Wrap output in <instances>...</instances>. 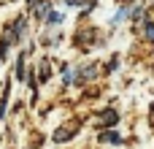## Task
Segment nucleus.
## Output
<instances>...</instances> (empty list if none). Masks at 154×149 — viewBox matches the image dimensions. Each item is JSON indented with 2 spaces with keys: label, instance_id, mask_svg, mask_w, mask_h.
I'll list each match as a JSON object with an SVG mask.
<instances>
[{
  "label": "nucleus",
  "instance_id": "nucleus-1",
  "mask_svg": "<svg viewBox=\"0 0 154 149\" xmlns=\"http://www.w3.org/2000/svg\"><path fill=\"white\" fill-rule=\"evenodd\" d=\"M103 138H106V141H111V144H122V136H119L116 130H106V133H103Z\"/></svg>",
  "mask_w": 154,
  "mask_h": 149
},
{
  "label": "nucleus",
  "instance_id": "nucleus-2",
  "mask_svg": "<svg viewBox=\"0 0 154 149\" xmlns=\"http://www.w3.org/2000/svg\"><path fill=\"white\" fill-rule=\"evenodd\" d=\"M60 22H62V16L57 11H46V24H60Z\"/></svg>",
  "mask_w": 154,
  "mask_h": 149
},
{
  "label": "nucleus",
  "instance_id": "nucleus-3",
  "mask_svg": "<svg viewBox=\"0 0 154 149\" xmlns=\"http://www.w3.org/2000/svg\"><path fill=\"white\" fill-rule=\"evenodd\" d=\"M143 33H146V41L154 43V22H143Z\"/></svg>",
  "mask_w": 154,
  "mask_h": 149
},
{
  "label": "nucleus",
  "instance_id": "nucleus-4",
  "mask_svg": "<svg viewBox=\"0 0 154 149\" xmlns=\"http://www.w3.org/2000/svg\"><path fill=\"white\" fill-rule=\"evenodd\" d=\"M116 119H119L116 111H103V122H106V125H111V122H116Z\"/></svg>",
  "mask_w": 154,
  "mask_h": 149
},
{
  "label": "nucleus",
  "instance_id": "nucleus-5",
  "mask_svg": "<svg viewBox=\"0 0 154 149\" xmlns=\"http://www.w3.org/2000/svg\"><path fill=\"white\" fill-rule=\"evenodd\" d=\"M16 76L24 79V57H19V62H16Z\"/></svg>",
  "mask_w": 154,
  "mask_h": 149
},
{
  "label": "nucleus",
  "instance_id": "nucleus-6",
  "mask_svg": "<svg viewBox=\"0 0 154 149\" xmlns=\"http://www.w3.org/2000/svg\"><path fill=\"white\" fill-rule=\"evenodd\" d=\"M5 103H8V90H5V95L0 98V119L5 117Z\"/></svg>",
  "mask_w": 154,
  "mask_h": 149
}]
</instances>
